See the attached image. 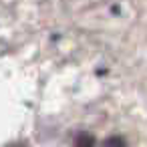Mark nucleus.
I'll use <instances>...</instances> for the list:
<instances>
[{
  "label": "nucleus",
  "instance_id": "f257e3e1",
  "mask_svg": "<svg viewBox=\"0 0 147 147\" xmlns=\"http://www.w3.org/2000/svg\"><path fill=\"white\" fill-rule=\"evenodd\" d=\"M75 147H95V137L91 133H79L75 139Z\"/></svg>",
  "mask_w": 147,
  "mask_h": 147
},
{
  "label": "nucleus",
  "instance_id": "f03ea898",
  "mask_svg": "<svg viewBox=\"0 0 147 147\" xmlns=\"http://www.w3.org/2000/svg\"><path fill=\"white\" fill-rule=\"evenodd\" d=\"M103 147H127V143H125L123 137H119V135H111V137L103 143Z\"/></svg>",
  "mask_w": 147,
  "mask_h": 147
},
{
  "label": "nucleus",
  "instance_id": "7ed1b4c3",
  "mask_svg": "<svg viewBox=\"0 0 147 147\" xmlns=\"http://www.w3.org/2000/svg\"><path fill=\"white\" fill-rule=\"evenodd\" d=\"M6 147H26V145L24 143H8Z\"/></svg>",
  "mask_w": 147,
  "mask_h": 147
}]
</instances>
